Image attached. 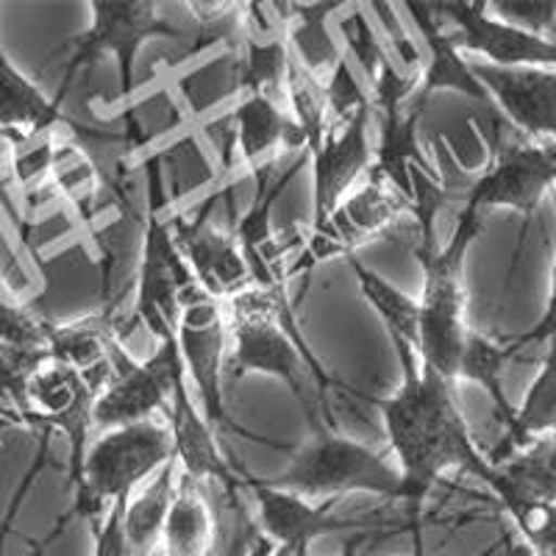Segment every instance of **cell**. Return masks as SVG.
I'll list each match as a JSON object with an SVG mask.
<instances>
[{
    "instance_id": "9",
    "label": "cell",
    "mask_w": 556,
    "mask_h": 556,
    "mask_svg": "<svg viewBox=\"0 0 556 556\" xmlns=\"http://www.w3.org/2000/svg\"><path fill=\"white\" fill-rule=\"evenodd\" d=\"M178 354L184 370L192 379L208 424L231 426L223 404V367H226V309L223 301L208 295L201 285H190L181 292L178 317Z\"/></svg>"
},
{
    "instance_id": "17",
    "label": "cell",
    "mask_w": 556,
    "mask_h": 556,
    "mask_svg": "<svg viewBox=\"0 0 556 556\" xmlns=\"http://www.w3.org/2000/svg\"><path fill=\"white\" fill-rule=\"evenodd\" d=\"M404 7L409 9V17L415 20L417 31L424 34L426 48H429V64L424 67V76H420V84H417L415 96L409 98L406 109L415 114H424L431 92H437V89H454V92L470 98L479 106L495 112L493 98L486 96V89L476 78L470 59L462 56L454 34H445L440 28V23H437L440 17H437L434 7L431 3H420V0H409Z\"/></svg>"
},
{
    "instance_id": "11",
    "label": "cell",
    "mask_w": 556,
    "mask_h": 556,
    "mask_svg": "<svg viewBox=\"0 0 556 556\" xmlns=\"http://www.w3.org/2000/svg\"><path fill=\"white\" fill-rule=\"evenodd\" d=\"M106 379L87 376L62 362H48L34 374L28 384V409L34 424H48L62 431L70 443V479L73 484L81 476L87 437L92 431V409Z\"/></svg>"
},
{
    "instance_id": "28",
    "label": "cell",
    "mask_w": 556,
    "mask_h": 556,
    "mask_svg": "<svg viewBox=\"0 0 556 556\" xmlns=\"http://www.w3.org/2000/svg\"><path fill=\"white\" fill-rule=\"evenodd\" d=\"M513 359V351L506 342H495L490 337L479 334V331H468V342H465V354L459 362V379L476 381L484 387L490 401L495 404V412L506 426L513 424L515 409L509 404L504 392V367Z\"/></svg>"
},
{
    "instance_id": "19",
    "label": "cell",
    "mask_w": 556,
    "mask_h": 556,
    "mask_svg": "<svg viewBox=\"0 0 556 556\" xmlns=\"http://www.w3.org/2000/svg\"><path fill=\"white\" fill-rule=\"evenodd\" d=\"M493 468L490 490L515 523L523 520L531 506L556 504V434L540 437Z\"/></svg>"
},
{
    "instance_id": "25",
    "label": "cell",
    "mask_w": 556,
    "mask_h": 556,
    "mask_svg": "<svg viewBox=\"0 0 556 556\" xmlns=\"http://www.w3.org/2000/svg\"><path fill=\"white\" fill-rule=\"evenodd\" d=\"M114 340H117V323L109 320V315H96L67 326H51L48 354L53 362L109 381L114 376L112 356H109Z\"/></svg>"
},
{
    "instance_id": "12",
    "label": "cell",
    "mask_w": 556,
    "mask_h": 556,
    "mask_svg": "<svg viewBox=\"0 0 556 556\" xmlns=\"http://www.w3.org/2000/svg\"><path fill=\"white\" fill-rule=\"evenodd\" d=\"M431 7L440 17H448L456 26L454 39L459 51L479 53L484 64L556 70V42L501 23L498 17L486 12V0H479V3L443 0V3H431Z\"/></svg>"
},
{
    "instance_id": "7",
    "label": "cell",
    "mask_w": 556,
    "mask_h": 556,
    "mask_svg": "<svg viewBox=\"0 0 556 556\" xmlns=\"http://www.w3.org/2000/svg\"><path fill=\"white\" fill-rule=\"evenodd\" d=\"M92 23L76 39V51L70 56L67 81L76 78V70H92L98 59L114 56L117 76H121V98L128 101L134 89V62L139 48L148 39H170L181 45L187 26H178L159 12V3L151 0H92Z\"/></svg>"
},
{
    "instance_id": "22",
    "label": "cell",
    "mask_w": 556,
    "mask_h": 556,
    "mask_svg": "<svg viewBox=\"0 0 556 556\" xmlns=\"http://www.w3.org/2000/svg\"><path fill=\"white\" fill-rule=\"evenodd\" d=\"M342 7L345 3H340V0H329V3H273L278 23L285 28L290 56L304 64L317 78H320L323 70L331 73L342 59L340 48L323 26L326 17Z\"/></svg>"
},
{
    "instance_id": "10",
    "label": "cell",
    "mask_w": 556,
    "mask_h": 556,
    "mask_svg": "<svg viewBox=\"0 0 556 556\" xmlns=\"http://www.w3.org/2000/svg\"><path fill=\"white\" fill-rule=\"evenodd\" d=\"M556 187V142H513L493 151V162L470 184L465 206L479 212L490 208H513L531 217L540 208L543 198Z\"/></svg>"
},
{
    "instance_id": "23",
    "label": "cell",
    "mask_w": 556,
    "mask_h": 556,
    "mask_svg": "<svg viewBox=\"0 0 556 556\" xmlns=\"http://www.w3.org/2000/svg\"><path fill=\"white\" fill-rule=\"evenodd\" d=\"M545 345H548V354H545L543 367L531 381L520 409H515L513 424L506 426V440L486 456L490 465H501L515 451L526 448L540 437L556 434V334Z\"/></svg>"
},
{
    "instance_id": "6",
    "label": "cell",
    "mask_w": 556,
    "mask_h": 556,
    "mask_svg": "<svg viewBox=\"0 0 556 556\" xmlns=\"http://www.w3.org/2000/svg\"><path fill=\"white\" fill-rule=\"evenodd\" d=\"M162 156L146 159L148 181V220L146 242H142V262H139L137 298H134V317H137L156 342L176 340L178 317H181V292L198 278L184 262L181 251L173 240L170 223L162 220L167 208L165 181H162Z\"/></svg>"
},
{
    "instance_id": "32",
    "label": "cell",
    "mask_w": 556,
    "mask_h": 556,
    "mask_svg": "<svg viewBox=\"0 0 556 556\" xmlns=\"http://www.w3.org/2000/svg\"><path fill=\"white\" fill-rule=\"evenodd\" d=\"M340 31L342 37H345L348 51L354 53L356 62H359L362 70H365L367 81H370V87H374L381 67L390 62V56L384 53V45H381L379 37H376V28L370 26V20H367V14L362 12V9H354V12H348L345 17L340 20Z\"/></svg>"
},
{
    "instance_id": "16",
    "label": "cell",
    "mask_w": 556,
    "mask_h": 556,
    "mask_svg": "<svg viewBox=\"0 0 556 556\" xmlns=\"http://www.w3.org/2000/svg\"><path fill=\"white\" fill-rule=\"evenodd\" d=\"M212 203H215V195L206 198L195 217L176 215L167 223H170L176 248L181 251L184 262L190 265L198 285L217 301H228L245 287H253L251 270H248L231 231H217V228L208 226V206Z\"/></svg>"
},
{
    "instance_id": "33",
    "label": "cell",
    "mask_w": 556,
    "mask_h": 556,
    "mask_svg": "<svg viewBox=\"0 0 556 556\" xmlns=\"http://www.w3.org/2000/svg\"><path fill=\"white\" fill-rule=\"evenodd\" d=\"M53 323L42 320L28 306L12 304L0 292V342L14 348H48Z\"/></svg>"
},
{
    "instance_id": "27",
    "label": "cell",
    "mask_w": 556,
    "mask_h": 556,
    "mask_svg": "<svg viewBox=\"0 0 556 556\" xmlns=\"http://www.w3.org/2000/svg\"><path fill=\"white\" fill-rule=\"evenodd\" d=\"M345 260L359 281L365 301L374 306V312L387 326L390 340L417 348V298H409L399 287H392L379 273L367 270L356 256H345Z\"/></svg>"
},
{
    "instance_id": "20",
    "label": "cell",
    "mask_w": 556,
    "mask_h": 556,
    "mask_svg": "<svg viewBox=\"0 0 556 556\" xmlns=\"http://www.w3.org/2000/svg\"><path fill=\"white\" fill-rule=\"evenodd\" d=\"M226 126L235 134L242 165L251 170H260V162L276 146H285L287 151H301V148L306 151V137L292 121V114H287L267 96L242 98L226 117Z\"/></svg>"
},
{
    "instance_id": "35",
    "label": "cell",
    "mask_w": 556,
    "mask_h": 556,
    "mask_svg": "<svg viewBox=\"0 0 556 556\" xmlns=\"http://www.w3.org/2000/svg\"><path fill=\"white\" fill-rule=\"evenodd\" d=\"M486 7L495 9L498 20L506 26L538 34V37H545L556 20V0H495Z\"/></svg>"
},
{
    "instance_id": "15",
    "label": "cell",
    "mask_w": 556,
    "mask_h": 556,
    "mask_svg": "<svg viewBox=\"0 0 556 556\" xmlns=\"http://www.w3.org/2000/svg\"><path fill=\"white\" fill-rule=\"evenodd\" d=\"M240 484L256 501L260 529L265 531L285 556H309V545L317 538H323V534L362 529L365 526L354 523V520L331 518V509L337 506V501L312 504L304 495L278 490V486L267 484L265 479H251V476H242Z\"/></svg>"
},
{
    "instance_id": "42",
    "label": "cell",
    "mask_w": 556,
    "mask_h": 556,
    "mask_svg": "<svg viewBox=\"0 0 556 556\" xmlns=\"http://www.w3.org/2000/svg\"><path fill=\"white\" fill-rule=\"evenodd\" d=\"M501 551V543H495V545H490V548L484 551V554H479V556H495Z\"/></svg>"
},
{
    "instance_id": "1",
    "label": "cell",
    "mask_w": 556,
    "mask_h": 556,
    "mask_svg": "<svg viewBox=\"0 0 556 556\" xmlns=\"http://www.w3.org/2000/svg\"><path fill=\"white\" fill-rule=\"evenodd\" d=\"M392 345L399 351L404 379L390 399L370 401L384 420L387 443L399 462L395 468L404 479V501L415 526L426 493L451 468L470 470L486 486L495 479V468L476 448L470 437L456 401V381L440 376L434 367L420 365L412 345L404 342H392Z\"/></svg>"
},
{
    "instance_id": "26",
    "label": "cell",
    "mask_w": 556,
    "mask_h": 556,
    "mask_svg": "<svg viewBox=\"0 0 556 556\" xmlns=\"http://www.w3.org/2000/svg\"><path fill=\"white\" fill-rule=\"evenodd\" d=\"M217 543V520L203 498L201 484L190 476L178 479V493L167 515L162 545L165 556H212Z\"/></svg>"
},
{
    "instance_id": "41",
    "label": "cell",
    "mask_w": 556,
    "mask_h": 556,
    "mask_svg": "<svg viewBox=\"0 0 556 556\" xmlns=\"http://www.w3.org/2000/svg\"><path fill=\"white\" fill-rule=\"evenodd\" d=\"M362 543H365V538L348 540V545H345V548H342L337 556H359V554H362Z\"/></svg>"
},
{
    "instance_id": "3",
    "label": "cell",
    "mask_w": 556,
    "mask_h": 556,
    "mask_svg": "<svg viewBox=\"0 0 556 556\" xmlns=\"http://www.w3.org/2000/svg\"><path fill=\"white\" fill-rule=\"evenodd\" d=\"M484 212L462 206L454 235L443 248L415 251L424 267V292L417 298V362L434 367L445 379H459V362L468 342L465 323V285L462 267L465 253L479 240L484 228Z\"/></svg>"
},
{
    "instance_id": "29",
    "label": "cell",
    "mask_w": 556,
    "mask_h": 556,
    "mask_svg": "<svg viewBox=\"0 0 556 556\" xmlns=\"http://www.w3.org/2000/svg\"><path fill=\"white\" fill-rule=\"evenodd\" d=\"M285 98L290 101L292 121L306 137V153H317L323 146V137L329 131V101H326V87L323 78L312 76L309 70L290 56L287 67Z\"/></svg>"
},
{
    "instance_id": "4",
    "label": "cell",
    "mask_w": 556,
    "mask_h": 556,
    "mask_svg": "<svg viewBox=\"0 0 556 556\" xmlns=\"http://www.w3.org/2000/svg\"><path fill=\"white\" fill-rule=\"evenodd\" d=\"M176 456L167 420L109 429L87 445L78 476V513L98 526L114 504H126L139 484Z\"/></svg>"
},
{
    "instance_id": "30",
    "label": "cell",
    "mask_w": 556,
    "mask_h": 556,
    "mask_svg": "<svg viewBox=\"0 0 556 556\" xmlns=\"http://www.w3.org/2000/svg\"><path fill=\"white\" fill-rule=\"evenodd\" d=\"M240 45H235V53H223L206 67L195 70L192 76L181 81V92L190 103V112L201 117L212 106L226 101L228 96H235L242 89V73H240Z\"/></svg>"
},
{
    "instance_id": "14",
    "label": "cell",
    "mask_w": 556,
    "mask_h": 556,
    "mask_svg": "<svg viewBox=\"0 0 556 556\" xmlns=\"http://www.w3.org/2000/svg\"><path fill=\"white\" fill-rule=\"evenodd\" d=\"M370 117L374 106L356 112L345 123H329V131L323 137L320 151L312 153V212L315 223L323 226L329 215L340 206L342 198L354 190L362 176H367L374 165V148H370Z\"/></svg>"
},
{
    "instance_id": "24",
    "label": "cell",
    "mask_w": 556,
    "mask_h": 556,
    "mask_svg": "<svg viewBox=\"0 0 556 556\" xmlns=\"http://www.w3.org/2000/svg\"><path fill=\"white\" fill-rule=\"evenodd\" d=\"M178 493V459L173 456L167 465L156 470L148 479V484L131 495L123 515V531H126V543L131 548V556H148L153 545L162 540L167 515L173 509V501Z\"/></svg>"
},
{
    "instance_id": "21",
    "label": "cell",
    "mask_w": 556,
    "mask_h": 556,
    "mask_svg": "<svg viewBox=\"0 0 556 556\" xmlns=\"http://www.w3.org/2000/svg\"><path fill=\"white\" fill-rule=\"evenodd\" d=\"M62 101L45 98L42 89L28 81L0 48V134L9 139H31L56 131Z\"/></svg>"
},
{
    "instance_id": "37",
    "label": "cell",
    "mask_w": 556,
    "mask_h": 556,
    "mask_svg": "<svg viewBox=\"0 0 556 556\" xmlns=\"http://www.w3.org/2000/svg\"><path fill=\"white\" fill-rule=\"evenodd\" d=\"M126 504H114L106 513V518H103V523L96 526V556H131V548L126 543V531H123Z\"/></svg>"
},
{
    "instance_id": "13",
    "label": "cell",
    "mask_w": 556,
    "mask_h": 556,
    "mask_svg": "<svg viewBox=\"0 0 556 556\" xmlns=\"http://www.w3.org/2000/svg\"><path fill=\"white\" fill-rule=\"evenodd\" d=\"M473 64L476 78L493 98V109L513 123L529 142H556V70L548 67H493Z\"/></svg>"
},
{
    "instance_id": "39",
    "label": "cell",
    "mask_w": 556,
    "mask_h": 556,
    "mask_svg": "<svg viewBox=\"0 0 556 556\" xmlns=\"http://www.w3.org/2000/svg\"><path fill=\"white\" fill-rule=\"evenodd\" d=\"M245 556H285L276 548L270 538L256 523H251L248 529V543H245Z\"/></svg>"
},
{
    "instance_id": "40",
    "label": "cell",
    "mask_w": 556,
    "mask_h": 556,
    "mask_svg": "<svg viewBox=\"0 0 556 556\" xmlns=\"http://www.w3.org/2000/svg\"><path fill=\"white\" fill-rule=\"evenodd\" d=\"M248 529H251V520H248L245 509L240 513V526H237V534L228 545V556H245V543H248Z\"/></svg>"
},
{
    "instance_id": "31",
    "label": "cell",
    "mask_w": 556,
    "mask_h": 556,
    "mask_svg": "<svg viewBox=\"0 0 556 556\" xmlns=\"http://www.w3.org/2000/svg\"><path fill=\"white\" fill-rule=\"evenodd\" d=\"M48 362H51L48 348H14L0 342V395L28 420H31L28 384L39 367H45Z\"/></svg>"
},
{
    "instance_id": "8",
    "label": "cell",
    "mask_w": 556,
    "mask_h": 556,
    "mask_svg": "<svg viewBox=\"0 0 556 556\" xmlns=\"http://www.w3.org/2000/svg\"><path fill=\"white\" fill-rule=\"evenodd\" d=\"M109 356H112L114 376L98 395L96 409H92V429L109 431L142 424L153 415L167 417L173 384L178 376L187 374L178 354V337L156 342V351L146 362H134L123 351L121 340L112 342Z\"/></svg>"
},
{
    "instance_id": "5",
    "label": "cell",
    "mask_w": 556,
    "mask_h": 556,
    "mask_svg": "<svg viewBox=\"0 0 556 556\" xmlns=\"http://www.w3.org/2000/svg\"><path fill=\"white\" fill-rule=\"evenodd\" d=\"M267 484L320 501H340L345 493L404 501V479L395 465L379 451L331 429L315 431L309 443L290 448L287 470Z\"/></svg>"
},
{
    "instance_id": "18",
    "label": "cell",
    "mask_w": 556,
    "mask_h": 556,
    "mask_svg": "<svg viewBox=\"0 0 556 556\" xmlns=\"http://www.w3.org/2000/svg\"><path fill=\"white\" fill-rule=\"evenodd\" d=\"M167 426L173 434V451H176L178 465L184 468V476L201 481H220L226 495L237 493V470L231 468L217 448L215 434H212V424L206 420L203 412H198L195 401H192L190 390H187V374H181L173 384L170 395V412H167Z\"/></svg>"
},
{
    "instance_id": "36",
    "label": "cell",
    "mask_w": 556,
    "mask_h": 556,
    "mask_svg": "<svg viewBox=\"0 0 556 556\" xmlns=\"http://www.w3.org/2000/svg\"><path fill=\"white\" fill-rule=\"evenodd\" d=\"M518 529L534 554L556 556V504L531 506Z\"/></svg>"
},
{
    "instance_id": "38",
    "label": "cell",
    "mask_w": 556,
    "mask_h": 556,
    "mask_svg": "<svg viewBox=\"0 0 556 556\" xmlns=\"http://www.w3.org/2000/svg\"><path fill=\"white\" fill-rule=\"evenodd\" d=\"M554 334H556V253H554V267H551L548 309H545V315L540 317V323H534V326H531L526 334L506 340V345H509V351H513V356H515V354H520L523 348L545 345V342H548Z\"/></svg>"
},
{
    "instance_id": "2",
    "label": "cell",
    "mask_w": 556,
    "mask_h": 556,
    "mask_svg": "<svg viewBox=\"0 0 556 556\" xmlns=\"http://www.w3.org/2000/svg\"><path fill=\"white\" fill-rule=\"evenodd\" d=\"M228 340L235 345L228 367L240 379L248 374H265L281 379L304 409L312 431H337L329 406V387L334 384L304 334L298 329L287 287H245L223 301Z\"/></svg>"
},
{
    "instance_id": "34",
    "label": "cell",
    "mask_w": 556,
    "mask_h": 556,
    "mask_svg": "<svg viewBox=\"0 0 556 556\" xmlns=\"http://www.w3.org/2000/svg\"><path fill=\"white\" fill-rule=\"evenodd\" d=\"M323 87H326V101H329V123H345L362 109L374 106L359 78H354V70L345 56L334 64Z\"/></svg>"
}]
</instances>
